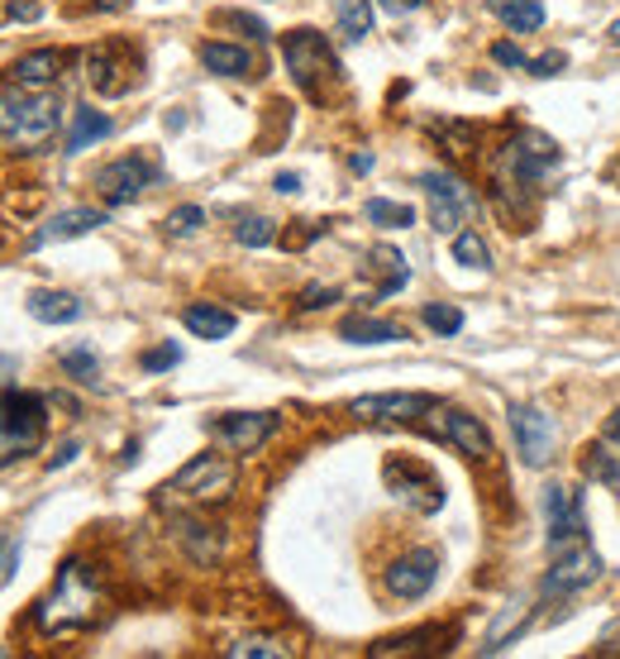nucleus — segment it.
Returning a JSON list of instances; mask_svg holds the SVG:
<instances>
[{
	"instance_id": "f257e3e1",
	"label": "nucleus",
	"mask_w": 620,
	"mask_h": 659,
	"mask_svg": "<svg viewBox=\"0 0 620 659\" xmlns=\"http://www.w3.org/2000/svg\"><path fill=\"white\" fill-rule=\"evenodd\" d=\"M100 602H106V593H100L96 573L86 569L81 559H67V564L57 569L53 593L34 607V626L48 630V636H72V630H81V626L96 622Z\"/></svg>"
},
{
	"instance_id": "f03ea898",
	"label": "nucleus",
	"mask_w": 620,
	"mask_h": 659,
	"mask_svg": "<svg viewBox=\"0 0 620 659\" xmlns=\"http://www.w3.org/2000/svg\"><path fill=\"white\" fill-rule=\"evenodd\" d=\"M558 163V143L550 134H535V129H521L507 149L492 158V186H497V201L515 215V196L535 192L544 182V172Z\"/></svg>"
},
{
	"instance_id": "7ed1b4c3",
	"label": "nucleus",
	"mask_w": 620,
	"mask_h": 659,
	"mask_svg": "<svg viewBox=\"0 0 620 659\" xmlns=\"http://www.w3.org/2000/svg\"><path fill=\"white\" fill-rule=\"evenodd\" d=\"M57 134V96L43 86H14L0 96V149L6 153H39Z\"/></svg>"
},
{
	"instance_id": "20e7f679",
	"label": "nucleus",
	"mask_w": 620,
	"mask_h": 659,
	"mask_svg": "<svg viewBox=\"0 0 620 659\" xmlns=\"http://www.w3.org/2000/svg\"><path fill=\"white\" fill-rule=\"evenodd\" d=\"M282 57H286L292 82L315 100L329 91V82H339V57L325 43V34H315V29H292V34L282 39Z\"/></svg>"
},
{
	"instance_id": "39448f33",
	"label": "nucleus",
	"mask_w": 620,
	"mask_h": 659,
	"mask_svg": "<svg viewBox=\"0 0 620 659\" xmlns=\"http://www.w3.org/2000/svg\"><path fill=\"white\" fill-rule=\"evenodd\" d=\"M48 397L39 392H6L0 397V464L24 458L43 444V425H48Z\"/></svg>"
},
{
	"instance_id": "423d86ee",
	"label": "nucleus",
	"mask_w": 620,
	"mask_h": 659,
	"mask_svg": "<svg viewBox=\"0 0 620 659\" xmlns=\"http://www.w3.org/2000/svg\"><path fill=\"white\" fill-rule=\"evenodd\" d=\"M235 483H239L235 458H225V454H196L192 464L177 468V478L167 483V493H182V497H192V501H225L229 493H235Z\"/></svg>"
},
{
	"instance_id": "0eeeda50",
	"label": "nucleus",
	"mask_w": 620,
	"mask_h": 659,
	"mask_svg": "<svg viewBox=\"0 0 620 659\" xmlns=\"http://www.w3.org/2000/svg\"><path fill=\"white\" fill-rule=\"evenodd\" d=\"M511 430H515V444H521V458L530 468L550 464V458L558 454V440H564L558 415L535 407V401H515V407H511Z\"/></svg>"
},
{
	"instance_id": "6e6552de",
	"label": "nucleus",
	"mask_w": 620,
	"mask_h": 659,
	"mask_svg": "<svg viewBox=\"0 0 620 659\" xmlns=\"http://www.w3.org/2000/svg\"><path fill=\"white\" fill-rule=\"evenodd\" d=\"M601 579V554L587 544V536L558 544V559L554 569L544 573V597H573L583 587H592Z\"/></svg>"
},
{
	"instance_id": "1a4fd4ad",
	"label": "nucleus",
	"mask_w": 620,
	"mask_h": 659,
	"mask_svg": "<svg viewBox=\"0 0 620 659\" xmlns=\"http://www.w3.org/2000/svg\"><path fill=\"white\" fill-rule=\"evenodd\" d=\"M153 182H157V163H149V158H139V153H124L96 172V192L106 206H129V201H139Z\"/></svg>"
},
{
	"instance_id": "9d476101",
	"label": "nucleus",
	"mask_w": 620,
	"mask_h": 659,
	"mask_svg": "<svg viewBox=\"0 0 620 659\" xmlns=\"http://www.w3.org/2000/svg\"><path fill=\"white\" fill-rule=\"evenodd\" d=\"M439 401L425 397V392H378V397H358L349 401V411L358 421H372V425H415L425 415H435Z\"/></svg>"
},
{
	"instance_id": "9b49d317",
	"label": "nucleus",
	"mask_w": 620,
	"mask_h": 659,
	"mask_svg": "<svg viewBox=\"0 0 620 659\" xmlns=\"http://www.w3.org/2000/svg\"><path fill=\"white\" fill-rule=\"evenodd\" d=\"M387 473V487L406 501L411 511H421V516H429V511H439L444 507V487H439V478L429 468H421V464H411V458H392V464L382 468Z\"/></svg>"
},
{
	"instance_id": "f8f14e48",
	"label": "nucleus",
	"mask_w": 620,
	"mask_h": 659,
	"mask_svg": "<svg viewBox=\"0 0 620 659\" xmlns=\"http://www.w3.org/2000/svg\"><path fill=\"white\" fill-rule=\"evenodd\" d=\"M425 196H429V220H435L439 235H458V225H464V215L472 210V192L449 172H425L421 177Z\"/></svg>"
},
{
	"instance_id": "ddd939ff",
	"label": "nucleus",
	"mask_w": 620,
	"mask_h": 659,
	"mask_svg": "<svg viewBox=\"0 0 620 659\" xmlns=\"http://www.w3.org/2000/svg\"><path fill=\"white\" fill-rule=\"evenodd\" d=\"M544 521H550V544L558 550V544L578 540L587 530V511H583V493L568 483H550L544 487Z\"/></svg>"
},
{
	"instance_id": "4468645a",
	"label": "nucleus",
	"mask_w": 620,
	"mask_h": 659,
	"mask_svg": "<svg viewBox=\"0 0 620 659\" xmlns=\"http://www.w3.org/2000/svg\"><path fill=\"white\" fill-rule=\"evenodd\" d=\"M210 430H215V440H220L229 454H253V450H263L268 435L278 430V415H272V411H229Z\"/></svg>"
},
{
	"instance_id": "2eb2a0df",
	"label": "nucleus",
	"mask_w": 620,
	"mask_h": 659,
	"mask_svg": "<svg viewBox=\"0 0 620 659\" xmlns=\"http://www.w3.org/2000/svg\"><path fill=\"white\" fill-rule=\"evenodd\" d=\"M435 579H439V554L435 550H411L387 569V593L401 597V602H415V597H425L429 587H435Z\"/></svg>"
},
{
	"instance_id": "dca6fc26",
	"label": "nucleus",
	"mask_w": 620,
	"mask_h": 659,
	"mask_svg": "<svg viewBox=\"0 0 620 659\" xmlns=\"http://www.w3.org/2000/svg\"><path fill=\"white\" fill-rule=\"evenodd\" d=\"M106 225V210L96 206H72V210H57L53 220H43L34 229V239H29V249H48V244H67V239H81L91 235V229Z\"/></svg>"
},
{
	"instance_id": "f3484780",
	"label": "nucleus",
	"mask_w": 620,
	"mask_h": 659,
	"mask_svg": "<svg viewBox=\"0 0 620 659\" xmlns=\"http://www.w3.org/2000/svg\"><path fill=\"white\" fill-rule=\"evenodd\" d=\"M435 430H439V435L449 440L464 458H492V435L482 430L478 415H468V411H444V407H439Z\"/></svg>"
},
{
	"instance_id": "a211bd4d",
	"label": "nucleus",
	"mask_w": 620,
	"mask_h": 659,
	"mask_svg": "<svg viewBox=\"0 0 620 659\" xmlns=\"http://www.w3.org/2000/svg\"><path fill=\"white\" fill-rule=\"evenodd\" d=\"M172 536H177V544L186 550V559H192V564H215V559H220V550H225L220 526L200 521V516H177V521H172Z\"/></svg>"
},
{
	"instance_id": "6ab92c4d",
	"label": "nucleus",
	"mask_w": 620,
	"mask_h": 659,
	"mask_svg": "<svg viewBox=\"0 0 620 659\" xmlns=\"http://www.w3.org/2000/svg\"><path fill=\"white\" fill-rule=\"evenodd\" d=\"M86 82H91L100 96L129 91V53L115 48V43H106V48H91V53H86Z\"/></svg>"
},
{
	"instance_id": "aec40b11",
	"label": "nucleus",
	"mask_w": 620,
	"mask_h": 659,
	"mask_svg": "<svg viewBox=\"0 0 620 659\" xmlns=\"http://www.w3.org/2000/svg\"><path fill=\"white\" fill-rule=\"evenodd\" d=\"M67 57L57 53V48H39V53H24V57H14L10 63V86H53L57 82V72H63Z\"/></svg>"
},
{
	"instance_id": "412c9836",
	"label": "nucleus",
	"mask_w": 620,
	"mask_h": 659,
	"mask_svg": "<svg viewBox=\"0 0 620 659\" xmlns=\"http://www.w3.org/2000/svg\"><path fill=\"white\" fill-rule=\"evenodd\" d=\"M530 612H535V602H530V597H511L507 607L497 612V622L487 626L482 655H497V650H507V640H515V636H521V630L530 626Z\"/></svg>"
},
{
	"instance_id": "4be33fe9",
	"label": "nucleus",
	"mask_w": 620,
	"mask_h": 659,
	"mask_svg": "<svg viewBox=\"0 0 620 659\" xmlns=\"http://www.w3.org/2000/svg\"><path fill=\"white\" fill-rule=\"evenodd\" d=\"M29 315L43 325H72V321H81V301L72 296V292H53V287H39V292H29Z\"/></svg>"
},
{
	"instance_id": "5701e85b",
	"label": "nucleus",
	"mask_w": 620,
	"mask_h": 659,
	"mask_svg": "<svg viewBox=\"0 0 620 659\" xmlns=\"http://www.w3.org/2000/svg\"><path fill=\"white\" fill-rule=\"evenodd\" d=\"M200 63H206L215 77H253L258 63L249 48H239V43H206L200 48Z\"/></svg>"
},
{
	"instance_id": "b1692460",
	"label": "nucleus",
	"mask_w": 620,
	"mask_h": 659,
	"mask_svg": "<svg viewBox=\"0 0 620 659\" xmlns=\"http://www.w3.org/2000/svg\"><path fill=\"white\" fill-rule=\"evenodd\" d=\"M182 321H186V330H192V335H200V339H229V335H235V311L210 306V301H196V306H186Z\"/></svg>"
},
{
	"instance_id": "393cba45",
	"label": "nucleus",
	"mask_w": 620,
	"mask_h": 659,
	"mask_svg": "<svg viewBox=\"0 0 620 659\" xmlns=\"http://www.w3.org/2000/svg\"><path fill=\"white\" fill-rule=\"evenodd\" d=\"M339 339L349 344H396L406 339V330L396 321H378V315H349V321L339 325Z\"/></svg>"
},
{
	"instance_id": "a878e982",
	"label": "nucleus",
	"mask_w": 620,
	"mask_h": 659,
	"mask_svg": "<svg viewBox=\"0 0 620 659\" xmlns=\"http://www.w3.org/2000/svg\"><path fill=\"white\" fill-rule=\"evenodd\" d=\"M110 115L106 110H91V106H77L72 110V129H67V153H81V149H91V143H100L110 134Z\"/></svg>"
},
{
	"instance_id": "bb28decb",
	"label": "nucleus",
	"mask_w": 620,
	"mask_h": 659,
	"mask_svg": "<svg viewBox=\"0 0 620 659\" xmlns=\"http://www.w3.org/2000/svg\"><path fill=\"white\" fill-rule=\"evenodd\" d=\"M435 640H449V630H439V626H425V630H411V636H396V640H378V645H372V659H392V655H429V650H449V645H435Z\"/></svg>"
},
{
	"instance_id": "cd10ccee",
	"label": "nucleus",
	"mask_w": 620,
	"mask_h": 659,
	"mask_svg": "<svg viewBox=\"0 0 620 659\" xmlns=\"http://www.w3.org/2000/svg\"><path fill=\"white\" fill-rule=\"evenodd\" d=\"M487 6H492V14L511 29V34H535V29H544L540 0H487Z\"/></svg>"
},
{
	"instance_id": "c85d7f7f",
	"label": "nucleus",
	"mask_w": 620,
	"mask_h": 659,
	"mask_svg": "<svg viewBox=\"0 0 620 659\" xmlns=\"http://www.w3.org/2000/svg\"><path fill=\"white\" fill-rule=\"evenodd\" d=\"M335 20H339L344 43H363L372 34V0H339Z\"/></svg>"
},
{
	"instance_id": "c756f323",
	"label": "nucleus",
	"mask_w": 620,
	"mask_h": 659,
	"mask_svg": "<svg viewBox=\"0 0 620 659\" xmlns=\"http://www.w3.org/2000/svg\"><path fill=\"white\" fill-rule=\"evenodd\" d=\"M368 258H372L368 268H382V272H387V282L378 287V296H392V292H401V287L411 282V268H406V258H401L396 249H387V244H378V249H372Z\"/></svg>"
},
{
	"instance_id": "7c9ffc66",
	"label": "nucleus",
	"mask_w": 620,
	"mask_h": 659,
	"mask_svg": "<svg viewBox=\"0 0 620 659\" xmlns=\"http://www.w3.org/2000/svg\"><path fill=\"white\" fill-rule=\"evenodd\" d=\"M363 215H368L372 225H387V229L415 225V210H411V206H401V201H382V196H372L368 206H363Z\"/></svg>"
},
{
	"instance_id": "2f4dec72",
	"label": "nucleus",
	"mask_w": 620,
	"mask_h": 659,
	"mask_svg": "<svg viewBox=\"0 0 620 659\" xmlns=\"http://www.w3.org/2000/svg\"><path fill=\"white\" fill-rule=\"evenodd\" d=\"M454 258L464 268H492V249L482 244L478 229H458V235H454Z\"/></svg>"
},
{
	"instance_id": "473e14b6",
	"label": "nucleus",
	"mask_w": 620,
	"mask_h": 659,
	"mask_svg": "<svg viewBox=\"0 0 620 659\" xmlns=\"http://www.w3.org/2000/svg\"><path fill=\"white\" fill-rule=\"evenodd\" d=\"M225 655H229V659H286L292 650H286L282 640H263V636H249V640H235V645H225Z\"/></svg>"
},
{
	"instance_id": "72a5a7b5",
	"label": "nucleus",
	"mask_w": 620,
	"mask_h": 659,
	"mask_svg": "<svg viewBox=\"0 0 620 659\" xmlns=\"http://www.w3.org/2000/svg\"><path fill=\"white\" fill-rule=\"evenodd\" d=\"M235 239L243 244V249H268V244L278 239V229H272V220H263V215H249V220H239Z\"/></svg>"
},
{
	"instance_id": "f704fd0d",
	"label": "nucleus",
	"mask_w": 620,
	"mask_h": 659,
	"mask_svg": "<svg viewBox=\"0 0 620 659\" xmlns=\"http://www.w3.org/2000/svg\"><path fill=\"white\" fill-rule=\"evenodd\" d=\"M57 364H63V368H67L77 382H96V372H100L96 354L86 349V344H81V349H63V354H57Z\"/></svg>"
},
{
	"instance_id": "c9c22d12",
	"label": "nucleus",
	"mask_w": 620,
	"mask_h": 659,
	"mask_svg": "<svg viewBox=\"0 0 620 659\" xmlns=\"http://www.w3.org/2000/svg\"><path fill=\"white\" fill-rule=\"evenodd\" d=\"M421 321L435 330V335H458V330H464V311H458V306H439V301H435V306L421 311Z\"/></svg>"
},
{
	"instance_id": "e433bc0d",
	"label": "nucleus",
	"mask_w": 620,
	"mask_h": 659,
	"mask_svg": "<svg viewBox=\"0 0 620 659\" xmlns=\"http://www.w3.org/2000/svg\"><path fill=\"white\" fill-rule=\"evenodd\" d=\"M587 473L607 483L611 493H620V464H616V458H611L607 450H601V444H592V450H587Z\"/></svg>"
},
{
	"instance_id": "4c0bfd02",
	"label": "nucleus",
	"mask_w": 620,
	"mask_h": 659,
	"mask_svg": "<svg viewBox=\"0 0 620 659\" xmlns=\"http://www.w3.org/2000/svg\"><path fill=\"white\" fill-rule=\"evenodd\" d=\"M200 225H206V210L200 206H177L167 215V235H196Z\"/></svg>"
},
{
	"instance_id": "58836bf2",
	"label": "nucleus",
	"mask_w": 620,
	"mask_h": 659,
	"mask_svg": "<svg viewBox=\"0 0 620 659\" xmlns=\"http://www.w3.org/2000/svg\"><path fill=\"white\" fill-rule=\"evenodd\" d=\"M139 364H143V368H149V372H163V368H177V364H182V349H177V344H157V349H149V354H143V358H139Z\"/></svg>"
},
{
	"instance_id": "ea45409f",
	"label": "nucleus",
	"mask_w": 620,
	"mask_h": 659,
	"mask_svg": "<svg viewBox=\"0 0 620 659\" xmlns=\"http://www.w3.org/2000/svg\"><path fill=\"white\" fill-rule=\"evenodd\" d=\"M220 24L243 29L249 39H268V24H263V20H253V14H239V10H225V14H220Z\"/></svg>"
},
{
	"instance_id": "a19ab883",
	"label": "nucleus",
	"mask_w": 620,
	"mask_h": 659,
	"mask_svg": "<svg viewBox=\"0 0 620 659\" xmlns=\"http://www.w3.org/2000/svg\"><path fill=\"white\" fill-rule=\"evenodd\" d=\"M335 296H339L335 287H306V292H301V301H296V311H320V306H329Z\"/></svg>"
},
{
	"instance_id": "79ce46f5",
	"label": "nucleus",
	"mask_w": 620,
	"mask_h": 659,
	"mask_svg": "<svg viewBox=\"0 0 620 659\" xmlns=\"http://www.w3.org/2000/svg\"><path fill=\"white\" fill-rule=\"evenodd\" d=\"M568 67V57L564 53H544V57H530V72L535 77H558V72Z\"/></svg>"
},
{
	"instance_id": "37998d69",
	"label": "nucleus",
	"mask_w": 620,
	"mask_h": 659,
	"mask_svg": "<svg viewBox=\"0 0 620 659\" xmlns=\"http://www.w3.org/2000/svg\"><path fill=\"white\" fill-rule=\"evenodd\" d=\"M14 564H20V540H6V536H0V583H6L10 573H14Z\"/></svg>"
},
{
	"instance_id": "c03bdc74",
	"label": "nucleus",
	"mask_w": 620,
	"mask_h": 659,
	"mask_svg": "<svg viewBox=\"0 0 620 659\" xmlns=\"http://www.w3.org/2000/svg\"><path fill=\"white\" fill-rule=\"evenodd\" d=\"M492 57H497L501 67H530V57H525L521 48H515V43H497V48H492Z\"/></svg>"
},
{
	"instance_id": "a18cd8bd",
	"label": "nucleus",
	"mask_w": 620,
	"mask_h": 659,
	"mask_svg": "<svg viewBox=\"0 0 620 659\" xmlns=\"http://www.w3.org/2000/svg\"><path fill=\"white\" fill-rule=\"evenodd\" d=\"M325 235V220H306V229H296V235H286L282 244L286 249H301V244H311V239H320Z\"/></svg>"
},
{
	"instance_id": "49530a36",
	"label": "nucleus",
	"mask_w": 620,
	"mask_h": 659,
	"mask_svg": "<svg viewBox=\"0 0 620 659\" xmlns=\"http://www.w3.org/2000/svg\"><path fill=\"white\" fill-rule=\"evenodd\" d=\"M10 20H39V0H10Z\"/></svg>"
},
{
	"instance_id": "de8ad7c7",
	"label": "nucleus",
	"mask_w": 620,
	"mask_h": 659,
	"mask_svg": "<svg viewBox=\"0 0 620 659\" xmlns=\"http://www.w3.org/2000/svg\"><path fill=\"white\" fill-rule=\"evenodd\" d=\"M378 6H382L387 14H415V10L425 6V0H378Z\"/></svg>"
},
{
	"instance_id": "09e8293b",
	"label": "nucleus",
	"mask_w": 620,
	"mask_h": 659,
	"mask_svg": "<svg viewBox=\"0 0 620 659\" xmlns=\"http://www.w3.org/2000/svg\"><path fill=\"white\" fill-rule=\"evenodd\" d=\"M272 186H278L282 196H296L301 192V177H296V172H278V182H272Z\"/></svg>"
},
{
	"instance_id": "8fccbe9b",
	"label": "nucleus",
	"mask_w": 620,
	"mask_h": 659,
	"mask_svg": "<svg viewBox=\"0 0 620 659\" xmlns=\"http://www.w3.org/2000/svg\"><path fill=\"white\" fill-rule=\"evenodd\" d=\"M72 458H77V444H63V450L48 458V468H63V464H72Z\"/></svg>"
},
{
	"instance_id": "3c124183",
	"label": "nucleus",
	"mask_w": 620,
	"mask_h": 659,
	"mask_svg": "<svg viewBox=\"0 0 620 659\" xmlns=\"http://www.w3.org/2000/svg\"><path fill=\"white\" fill-rule=\"evenodd\" d=\"M349 168L353 172H372V153H349Z\"/></svg>"
},
{
	"instance_id": "603ef678",
	"label": "nucleus",
	"mask_w": 620,
	"mask_h": 659,
	"mask_svg": "<svg viewBox=\"0 0 620 659\" xmlns=\"http://www.w3.org/2000/svg\"><path fill=\"white\" fill-rule=\"evenodd\" d=\"M96 6H100V10H129L134 0H96Z\"/></svg>"
},
{
	"instance_id": "864d4df0",
	"label": "nucleus",
	"mask_w": 620,
	"mask_h": 659,
	"mask_svg": "<svg viewBox=\"0 0 620 659\" xmlns=\"http://www.w3.org/2000/svg\"><path fill=\"white\" fill-rule=\"evenodd\" d=\"M607 435H611V440H616V444H620V411H616V415H611V425H607Z\"/></svg>"
},
{
	"instance_id": "5fc2aeb1",
	"label": "nucleus",
	"mask_w": 620,
	"mask_h": 659,
	"mask_svg": "<svg viewBox=\"0 0 620 659\" xmlns=\"http://www.w3.org/2000/svg\"><path fill=\"white\" fill-rule=\"evenodd\" d=\"M0 372H14V358H0ZM0 382H6V378H0Z\"/></svg>"
},
{
	"instance_id": "6e6d98bb",
	"label": "nucleus",
	"mask_w": 620,
	"mask_h": 659,
	"mask_svg": "<svg viewBox=\"0 0 620 659\" xmlns=\"http://www.w3.org/2000/svg\"><path fill=\"white\" fill-rule=\"evenodd\" d=\"M611 39H616V43H620V20H616V24H611Z\"/></svg>"
}]
</instances>
